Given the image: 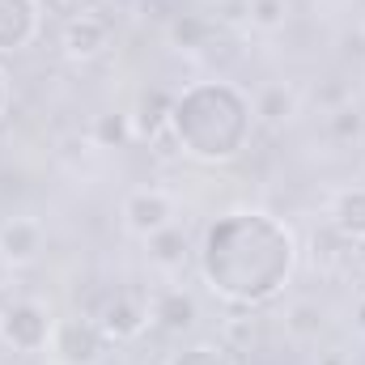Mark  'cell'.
Instances as JSON below:
<instances>
[{
	"mask_svg": "<svg viewBox=\"0 0 365 365\" xmlns=\"http://www.w3.org/2000/svg\"><path fill=\"white\" fill-rule=\"evenodd\" d=\"M93 323L102 327L106 340H136L153 319H149V297L136 289H110L98 306H93Z\"/></svg>",
	"mask_w": 365,
	"mask_h": 365,
	"instance_id": "6da1fadb",
	"label": "cell"
},
{
	"mask_svg": "<svg viewBox=\"0 0 365 365\" xmlns=\"http://www.w3.org/2000/svg\"><path fill=\"white\" fill-rule=\"evenodd\" d=\"M51 327H56V319H51L47 306L34 302V297H21V302L4 306V314H0V336H4V344H13L17 353H38V349H47V344H51Z\"/></svg>",
	"mask_w": 365,
	"mask_h": 365,
	"instance_id": "7a4b0ae2",
	"label": "cell"
},
{
	"mask_svg": "<svg viewBox=\"0 0 365 365\" xmlns=\"http://www.w3.org/2000/svg\"><path fill=\"white\" fill-rule=\"evenodd\" d=\"M106 344L110 340L102 336L93 314H68V319H56L51 327V353L64 365H98Z\"/></svg>",
	"mask_w": 365,
	"mask_h": 365,
	"instance_id": "3957f363",
	"label": "cell"
},
{
	"mask_svg": "<svg viewBox=\"0 0 365 365\" xmlns=\"http://www.w3.org/2000/svg\"><path fill=\"white\" fill-rule=\"evenodd\" d=\"M119 212H123L128 234L149 238V234H158V230L175 225L179 204H175V195H170L166 187H132V191L123 195V208H119Z\"/></svg>",
	"mask_w": 365,
	"mask_h": 365,
	"instance_id": "277c9868",
	"label": "cell"
},
{
	"mask_svg": "<svg viewBox=\"0 0 365 365\" xmlns=\"http://www.w3.org/2000/svg\"><path fill=\"white\" fill-rule=\"evenodd\" d=\"M110 38H115V26L102 9H86L60 26V47L68 60H98L110 47Z\"/></svg>",
	"mask_w": 365,
	"mask_h": 365,
	"instance_id": "5b68a950",
	"label": "cell"
},
{
	"mask_svg": "<svg viewBox=\"0 0 365 365\" xmlns=\"http://www.w3.org/2000/svg\"><path fill=\"white\" fill-rule=\"evenodd\" d=\"M149 319L166 331V336H187L200 327V302L191 289L182 284H166L158 293H149Z\"/></svg>",
	"mask_w": 365,
	"mask_h": 365,
	"instance_id": "8992f818",
	"label": "cell"
},
{
	"mask_svg": "<svg viewBox=\"0 0 365 365\" xmlns=\"http://www.w3.org/2000/svg\"><path fill=\"white\" fill-rule=\"evenodd\" d=\"M43 247H47V230L38 217H9L0 225V264L30 268V264H38Z\"/></svg>",
	"mask_w": 365,
	"mask_h": 365,
	"instance_id": "52a82bcc",
	"label": "cell"
},
{
	"mask_svg": "<svg viewBox=\"0 0 365 365\" xmlns=\"http://www.w3.org/2000/svg\"><path fill=\"white\" fill-rule=\"evenodd\" d=\"M280 327L293 344H319L327 331V306L314 297H293L280 314Z\"/></svg>",
	"mask_w": 365,
	"mask_h": 365,
	"instance_id": "ba28073f",
	"label": "cell"
},
{
	"mask_svg": "<svg viewBox=\"0 0 365 365\" xmlns=\"http://www.w3.org/2000/svg\"><path fill=\"white\" fill-rule=\"evenodd\" d=\"M145 255H149V264L158 268L162 276H175L187 268V259H191V242H187V230H182L179 221L175 225H166V230H158V234H149L145 238Z\"/></svg>",
	"mask_w": 365,
	"mask_h": 365,
	"instance_id": "9c48e42d",
	"label": "cell"
},
{
	"mask_svg": "<svg viewBox=\"0 0 365 365\" xmlns=\"http://www.w3.org/2000/svg\"><path fill=\"white\" fill-rule=\"evenodd\" d=\"M255 115L268 123V128H284L302 115V93L293 90L289 81H272L255 93Z\"/></svg>",
	"mask_w": 365,
	"mask_h": 365,
	"instance_id": "30bf717a",
	"label": "cell"
},
{
	"mask_svg": "<svg viewBox=\"0 0 365 365\" xmlns=\"http://www.w3.org/2000/svg\"><path fill=\"white\" fill-rule=\"evenodd\" d=\"M327 217H331V230H340L349 242L365 238V187H344V191H336Z\"/></svg>",
	"mask_w": 365,
	"mask_h": 365,
	"instance_id": "8fae6325",
	"label": "cell"
},
{
	"mask_svg": "<svg viewBox=\"0 0 365 365\" xmlns=\"http://www.w3.org/2000/svg\"><path fill=\"white\" fill-rule=\"evenodd\" d=\"M242 17L259 34H280L293 17V0H242Z\"/></svg>",
	"mask_w": 365,
	"mask_h": 365,
	"instance_id": "7c38bea8",
	"label": "cell"
},
{
	"mask_svg": "<svg viewBox=\"0 0 365 365\" xmlns=\"http://www.w3.org/2000/svg\"><path fill=\"white\" fill-rule=\"evenodd\" d=\"M132 136H136L132 110H106V115H98L93 119V132H90V140L98 149H123Z\"/></svg>",
	"mask_w": 365,
	"mask_h": 365,
	"instance_id": "4fadbf2b",
	"label": "cell"
},
{
	"mask_svg": "<svg viewBox=\"0 0 365 365\" xmlns=\"http://www.w3.org/2000/svg\"><path fill=\"white\" fill-rule=\"evenodd\" d=\"M310 247H314V268L323 276H331V272H340V264L349 259V238L340 234V230H314V238H310Z\"/></svg>",
	"mask_w": 365,
	"mask_h": 365,
	"instance_id": "5bb4252c",
	"label": "cell"
},
{
	"mask_svg": "<svg viewBox=\"0 0 365 365\" xmlns=\"http://www.w3.org/2000/svg\"><path fill=\"white\" fill-rule=\"evenodd\" d=\"M162 110H175L170 102H166V93L158 90H145L140 93V102H136V110H132V128H136V136H162L166 132V115Z\"/></svg>",
	"mask_w": 365,
	"mask_h": 365,
	"instance_id": "9a60e30c",
	"label": "cell"
},
{
	"mask_svg": "<svg viewBox=\"0 0 365 365\" xmlns=\"http://www.w3.org/2000/svg\"><path fill=\"white\" fill-rule=\"evenodd\" d=\"M327 136L336 145H365V110L353 106V102H344L340 110H331L327 115Z\"/></svg>",
	"mask_w": 365,
	"mask_h": 365,
	"instance_id": "2e32d148",
	"label": "cell"
},
{
	"mask_svg": "<svg viewBox=\"0 0 365 365\" xmlns=\"http://www.w3.org/2000/svg\"><path fill=\"white\" fill-rule=\"evenodd\" d=\"M221 336H225V344H230V349L247 353V349L259 340V319H255V314H230V319H225V327H221Z\"/></svg>",
	"mask_w": 365,
	"mask_h": 365,
	"instance_id": "e0dca14e",
	"label": "cell"
},
{
	"mask_svg": "<svg viewBox=\"0 0 365 365\" xmlns=\"http://www.w3.org/2000/svg\"><path fill=\"white\" fill-rule=\"evenodd\" d=\"M170 365H238V361L230 357L225 344H191V349L179 353Z\"/></svg>",
	"mask_w": 365,
	"mask_h": 365,
	"instance_id": "ac0fdd59",
	"label": "cell"
},
{
	"mask_svg": "<svg viewBox=\"0 0 365 365\" xmlns=\"http://www.w3.org/2000/svg\"><path fill=\"white\" fill-rule=\"evenodd\" d=\"M314 102L323 106V115H331V110H340V106L353 102V98H349V90H344V81H327L323 90H314Z\"/></svg>",
	"mask_w": 365,
	"mask_h": 365,
	"instance_id": "d6986e66",
	"label": "cell"
},
{
	"mask_svg": "<svg viewBox=\"0 0 365 365\" xmlns=\"http://www.w3.org/2000/svg\"><path fill=\"white\" fill-rule=\"evenodd\" d=\"M43 9H47V13H56L60 21H68V17H77V13L93 9V0H43Z\"/></svg>",
	"mask_w": 365,
	"mask_h": 365,
	"instance_id": "ffe728a7",
	"label": "cell"
},
{
	"mask_svg": "<svg viewBox=\"0 0 365 365\" xmlns=\"http://www.w3.org/2000/svg\"><path fill=\"white\" fill-rule=\"evenodd\" d=\"M314 365H353V353L340 349V344H331V349H319L314 353Z\"/></svg>",
	"mask_w": 365,
	"mask_h": 365,
	"instance_id": "44dd1931",
	"label": "cell"
},
{
	"mask_svg": "<svg viewBox=\"0 0 365 365\" xmlns=\"http://www.w3.org/2000/svg\"><path fill=\"white\" fill-rule=\"evenodd\" d=\"M353 327H357V331L365 336V293L357 297V302H353Z\"/></svg>",
	"mask_w": 365,
	"mask_h": 365,
	"instance_id": "7402d4cb",
	"label": "cell"
},
{
	"mask_svg": "<svg viewBox=\"0 0 365 365\" xmlns=\"http://www.w3.org/2000/svg\"><path fill=\"white\" fill-rule=\"evenodd\" d=\"M349 255L357 259V268L365 272V238H357V242H353V251H349Z\"/></svg>",
	"mask_w": 365,
	"mask_h": 365,
	"instance_id": "603a6c76",
	"label": "cell"
},
{
	"mask_svg": "<svg viewBox=\"0 0 365 365\" xmlns=\"http://www.w3.org/2000/svg\"><path fill=\"white\" fill-rule=\"evenodd\" d=\"M115 4H132V0H115Z\"/></svg>",
	"mask_w": 365,
	"mask_h": 365,
	"instance_id": "cb8c5ba5",
	"label": "cell"
},
{
	"mask_svg": "<svg viewBox=\"0 0 365 365\" xmlns=\"http://www.w3.org/2000/svg\"><path fill=\"white\" fill-rule=\"evenodd\" d=\"M0 314H4V310H0Z\"/></svg>",
	"mask_w": 365,
	"mask_h": 365,
	"instance_id": "d4e9b609",
	"label": "cell"
}]
</instances>
